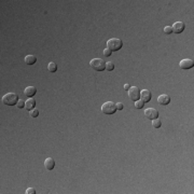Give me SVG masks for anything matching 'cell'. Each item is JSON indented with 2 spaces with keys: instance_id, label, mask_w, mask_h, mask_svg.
<instances>
[{
  "instance_id": "obj_1",
  "label": "cell",
  "mask_w": 194,
  "mask_h": 194,
  "mask_svg": "<svg viewBox=\"0 0 194 194\" xmlns=\"http://www.w3.org/2000/svg\"><path fill=\"white\" fill-rule=\"evenodd\" d=\"M123 46V41L119 38H111L107 41V48L110 50V51H119V50L122 49Z\"/></svg>"
},
{
  "instance_id": "obj_2",
  "label": "cell",
  "mask_w": 194,
  "mask_h": 194,
  "mask_svg": "<svg viewBox=\"0 0 194 194\" xmlns=\"http://www.w3.org/2000/svg\"><path fill=\"white\" fill-rule=\"evenodd\" d=\"M18 96L15 93H8L2 97V102L7 106H14L18 104Z\"/></svg>"
},
{
  "instance_id": "obj_3",
  "label": "cell",
  "mask_w": 194,
  "mask_h": 194,
  "mask_svg": "<svg viewBox=\"0 0 194 194\" xmlns=\"http://www.w3.org/2000/svg\"><path fill=\"white\" fill-rule=\"evenodd\" d=\"M90 66L96 71H102L106 69V62L102 58H94L90 62Z\"/></svg>"
},
{
  "instance_id": "obj_4",
  "label": "cell",
  "mask_w": 194,
  "mask_h": 194,
  "mask_svg": "<svg viewBox=\"0 0 194 194\" xmlns=\"http://www.w3.org/2000/svg\"><path fill=\"white\" fill-rule=\"evenodd\" d=\"M102 111L105 114H113L116 111V104L112 102H107L102 106Z\"/></svg>"
},
{
  "instance_id": "obj_5",
  "label": "cell",
  "mask_w": 194,
  "mask_h": 194,
  "mask_svg": "<svg viewBox=\"0 0 194 194\" xmlns=\"http://www.w3.org/2000/svg\"><path fill=\"white\" fill-rule=\"evenodd\" d=\"M128 97L134 100V102H137L140 98V90L136 86H131V88L128 90Z\"/></svg>"
},
{
  "instance_id": "obj_6",
  "label": "cell",
  "mask_w": 194,
  "mask_h": 194,
  "mask_svg": "<svg viewBox=\"0 0 194 194\" xmlns=\"http://www.w3.org/2000/svg\"><path fill=\"white\" fill-rule=\"evenodd\" d=\"M145 116L146 118H148L149 120H154V119L159 118V111L154 108H149L145 111Z\"/></svg>"
},
{
  "instance_id": "obj_7",
  "label": "cell",
  "mask_w": 194,
  "mask_h": 194,
  "mask_svg": "<svg viewBox=\"0 0 194 194\" xmlns=\"http://www.w3.org/2000/svg\"><path fill=\"white\" fill-rule=\"evenodd\" d=\"M172 28H173V32H175V34H181L186 28V25L182 22H176L172 26Z\"/></svg>"
},
{
  "instance_id": "obj_8",
  "label": "cell",
  "mask_w": 194,
  "mask_h": 194,
  "mask_svg": "<svg viewBox=\"0 0 194 194\" xmlns=\"http://www.w3.org/2000/svg\"><path fill=\"white\" fill-rule=\"evenodd\" d=\"M140 98L144 102H149L152 98V94L149 90H142L140 92Z\"/></svg>"
},
{
  "instance_id": "obj_9",
  "label": "cell",
  "mask_w": 194,
  "mask_h": 194,
  "mask_svg": "<svg viewBox=\"0 0 194 194\" xmlns=\"http://www.w3.org/2000/svg\"><path fill=\"white\" fill-rule=\"evenodd\" d=\"M181 69H191L194 66V62L192 60H182L179 63Z\"/></svg>"
},
{
  "instance_id": "obj_10",
  "label": "cell",
  "mask_w": 194,
  "mask_h": 194,
  "mask_svg": "<svg viewBox=\"0 0 194 194\" xmlns=\"http://www.w3.org/2000/svg\"><path fill=\"white\" fill-rule=\"evenodd\" d=\"M158 102L160 105H162V106H166V105H168L170 102V97L168 95H166V94H163V95L158 97Z\"/></svg>"
},
{
  "instance_id": "obj_11",
  "label": "cell",
  "mask_w": 194,
  "mask_h": 194,
  "mask_svg": "<svg viewBox=\"0 0 194 194\" xmlns=\"http://www.w3.org/2000/svg\"><path fill=\"white\" fill-rule=\"evenodd\" d=\"M36 93H37V88H34V86H27L24 91L25 96L26 97H30V98H32V96L36 95Z\"/></svg>"
},
{
  "instance_id": "obj_12",
  "label": "cell",
  "mask_w": 194,
  "mask_h": 194,
  "mask_svg": "<svg viewBox=\"0 0 194 194\" xmlns=\"http://www.w3.org/2000/svg\"><path fill=\"white\" fill-rule=\"evenodd\" d=\"M44 166H46V168L48 170L53 169L54 166H55V161H54V159H52V158H48V159L44 161Z\"/></svg>"
},
{
  "instance_id": "obj_13",
  "label": "cell",
  "mask_w": 194,
  "mask_h": 194,
  "mask_svg": "<svg viewBox=\"0 0 194 194\" xmlns=\"http://www.w3.org/2000/svg\"><path fill=\"white\" fill-rule=\"evenodd\" d=\"M35 106H36V100L34 98H28L27 102H25V108L27 110H29V111L35 109Z\"/></svg>"
},
{
  "instance_id": "obj_14",
  "label": "cell",
  "mask_w": 194,
  "mask_h": 194,
  "mask_svg": "<svg viewBox=\"0 0 194 194\" xmlns=\"http://www.w3.org/2000/svg\"><path fill=\"white\" fill-rule=\"evenodd\" d=\"M37 62V57L35 55H27L25 57V63L27 65H34Z\"/></svg>"
},
{
  "instance_id": "obj_15",
  "label": "cell",
  "mask_w": 194,
  "mask_h": 194,
  "mask_svg": "<svg viewBox=\"0 0 194 194\" xmlns=\"http://www.w3.org/2000/svg\"><path fill=\"white\" fill-rule=\"evenodd\" d=\"M48 70H49L50 72H55V71L57 70L56 63H54V62H51V63H49V65H48Z\"/></svg>"
},
{
  "instance_id": "obj_16",
  "label": "cell",
  "mask_w": 194,
  "mask_h": 194,
  "mask_svg": "<svg viewBox=\"0 0 194 194\" xmlns=\"http://www.w3.org/2000/svg\"><path fill=\"white\" fill-rule=\"evenodd\" d=\"M162 125V122L160 120L159 118L158 119H154V120H152V126L154 127V128H160Z\"/></svg>"
},
{
  "instance_id": "obj_17",
  "label": "cell",
  "mask_w": 194,
  "mask_h": 194,
  "mask_svg": "<svg viewBox=\"0 0 194 194\" xmlns=\"http://www.w3.org/2000/svg\"><path fill=\"white\" fill-rule=\"evenodd\" d=\"M144 106H145V102H142V100L135 102V108H136V109H141V108H144Z\"/></svg>"
},
{
  "instance_id": "obj_18",
  "label": "cell",
  "mask_w": 194,
  "mask_h": 194,
  "mask_svg": "<svg viewBox=\"0 0 194 194\" xmlns=\"http://www.w3.org/2000/svg\"><path fill=\"white\" fill-rule=\"evenodd\" d=\"M114 69V64L112 62H108L106 63V70L107 71H112Z\"/></svg>"
},
{
  "instance_id": "obj_19",
  "label": "cell",
  "mask_w": 194,
  "mask_h": 194,
  "mask_svg": "<svg viewBox=\"0 0 194 194\" xmlns=\"http://www.w3.org/2000/svg\"><path fill=\"white\" fill-rule=\"evenodd\" d=\"M29 114H30V116H32V118H37V116H39V111H38V109H32V110H30V113H29Z\"/></svg>"
},
{
  "instance_id": "obj_20",
  "label": "cell",
  "mask_w": 194,
  "mask_h": 194,
  "mask_svg": "<svg viewBox=\"0 0 194 194\" xmlns=\"http://www.w3.org/2000/svg\"><path fill=\"white\" fill-rule=\"evenodd\" d=\"M164 32H165L166 35H170V34L173 32V28H172V26H166L165 28H164Z\"/></svg>"
},
{
  "instance_id": "obj_21",
  "label": "cell",
  "mask_w": 194,
  "mask_h": 194,
  "mask_svg": "<svg viewBox=\"0 0 194 194\" xmlns=\"http://www.w3.org/2000/svg\"><path fill=\"white\" fill-rule=\"evenodd\" d=\"M111 54H112V51H110L108 48H106V49L104 50V55H105L106 57H109Z\"/></svg>"
},
{
  "instance_id": "obj_22",
  "label": "cell",
  "mask_w": 194,
  "mask_h": 194,
  "mask_svg": "<svg viewBox=\"0 0 194 194\" xmlns=\"http://www.w3.org/2000/svg\"><path fill=\"white\" fill-rule=\"evenodd\" d=\"M16 107H18V108H20V109H21V108H24V107H25V102H23L22 99H20V100L18 102V104H16Z\"/></svg>"
},
{
  "instance_id": "obj_23",
  "label": "cell",
  "mask_w": 194,
  "mask_h": 194,
  "mask_svg": "<svg viewBox=\"0 0 194 194\" xmlns=\"http://www.w3.org/2000/svg\"><path fill=\"white\" fill-rule=\"evenodd\" d=\"M36 193V190L34 188H28L27 190H26V194H35Z\"/></svg>"
},
{
  "instance_id": "obj_24",
  "label": "cell",
  "mask_w": 194,
  "mask_h": 194,
  "mask_svg": "<svg viewBox=\"0 0 194 194\" xmlns=\"http://www.w3.org/2000/svg\"><path fill=\"white\" fill-rule=\"evenodd\" d=\"M116 110H122L124 107L122 102H118V104H116Z\"/></svg>"
},
{
  "instance_id": "obj_25",
  "label": "cell",
  "mask_w": 194,
  "mask_h": 194,
  "mask_svg": "<svg viewBox=\"0 0 194 194\" xmlns=\"http://www.w3.org/2000/svg\"><path fill=\"white\" fill-rule=\"evenodd\" d=\"M130 88H131V85H130V84H125V85H124V90H126V91H128Z\"/></svg>"
}]
</instances>
